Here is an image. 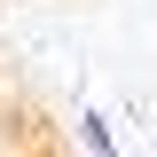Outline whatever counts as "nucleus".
<instances>
[{
  "label": "nucleus",
  "instance_id": "obj_1",
  "mask_svg": "<svg viewBox=\"0 0 157 157\" xmlns=\"http://www.w3.org/2000/svg\"><path fill=\"white\" fill-rule=\"evenodd\" d=\"M78 126H86V149H94V157H118V141H110V118H78Z\"/></svg>",
  "mask_w": 157,
  "mask_h": 157
}]
</instances>
